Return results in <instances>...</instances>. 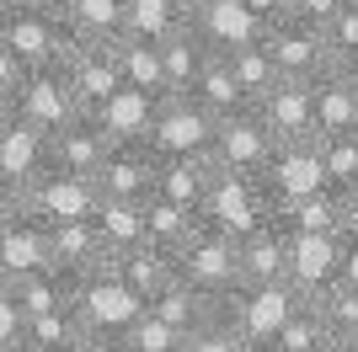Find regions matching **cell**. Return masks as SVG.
Returning a JSON list of instances; mask_svg holds the SVG:
<instances>
[{"mask_svg": "<svg viewBox=\"0 0 358 352\" xmlns=\"http://www.w3.org/2000/svg\"><path fill=\"white\" fill-rule=\"evenodd\" d=\"M299 305H305V293L289 288L284 278H278V283H236L230 293L214 299V315H220V321L257 352V347H268L273 331H278Z\"/></svg>", "mask_w": 358, "mask_h": 352, "instance_id": "1", "label": "cell"}, {"mask_svg": "<svg viewBox=\"0 0 358 352\" xmlns=\"http://www.w3.org/2000/svg\"><path fill=\"white\" fill-rule=\"evenodd\" d=\"M198 219L209 224V230L230 235V240H246V235H257L262 224H273V198L262 192L257 176H236V171H220V166H214L209 192H203V203H198Z\"/></svg>", "mask_w": 358, "mask_h": 352, "instance_id": "2", "label": "cell"}, {"mask_svg": "<svg viewBox=\"0 0 358 352\" xmlns=\"http://www.w3.org/2000/svg\"><path fill=\"white\" fill-rule=\"evenodd\" d=\"M70 309H75V321H80V337H123L134 325V315L145 309V299L113 272V256H107L96 272L75 278Z\"/></svg>", "mask_w": 358, "mask_h": 352, "instance_id": "3", "label": "cell"}, {"mask_svg": "<svg viewBox=\"0 0 358 352\" xmlns=\"http://www.w3.org/2000/svg\"><path fill=\"white\" fill-rule=\"evenodd\" d=\"M171 262H177V278L193 283L198 293H209V299H220V293H230L241 283V256H236V240L220 230H209V224L198 219V230L182 240L177 251H171Z\"/></svg>", "mask_w": 358, "mask_h": 352, "instance_id": "4", "label": "cell"}, {"mask_svg": "<svg viewBox=\"0 0 358 352\" xmlns=\"http://www.w3.org/2000/svg\"><path fill=\"white\" fill-rule=\"evenodd\" d=\"M0 43L22 59V70H32V64H59V59H70L80 38H75V27L64 16L6 6V11H0Z\"/></svg>", "mask_w": 358, "mask_h": 352, "instance_id": "5", "label": "cell"}, {"mask_svg": "<svg viewBox=\"0 0 358 352\" xmlns=\"http://www.w3.org/2000/svg\"><path fill=\"white\" fill-rule=\"evenodd\" d=\"M262 48L278 64V80H315V75H327L337 64L331 48H327V32L315 27V22H305V16H278L262 32Z\"/></svg>", "mask_w": 358, "mask_h": 352, "instance_id": "6", "label": "cell"}, {"mask_svg": "<svg viewBox=\"0 0 358 352\" xmlns=\"http://www.w3.org/2000/svg\"><path fill=\"white\" fill-rule=\"evenodd\" d=\"M11 102H16V117H22V123H32V129H43V133L64 129V123L80 112L64 59L59 64H32V70L22 75V86H16Z\"/></svg>", "mask_w": 358, "mask_h": 352, "instance_id": "7", "label": "cell"}, {"mask_svg": "<svg viewBox=\"0 0 358 352\" xmlns=\"http://www.w3.org/2000/svg\"><path fill=\"white\" fill-rule=\"evenodd\" d=\"M145 145L155 155H209L214 145V117L193 102V96H161L150 112Z\"/></svg>", "mask_w": 358, "mask_h": 352, "instance_id": "8", "label": "cell"}, {"mask_svg": "<svg viewBox=\"0 0 358 352\" xmlns=\"http://www.w3.org/2000/svg\"><path fill=\"white\" fill-rule=\"evenodd\" d=\"M96 203H102V192H96V182L91 176H70V171H38L22 187V208L27 214H38L43 224H64V219H91L96 214Z\"/></svg>", "mask_w": 358, "mask_h": 352, "instance_id": "9", "label": "cell"}, {"mask_svg": "<svg viewBox=\"0 0 358 352\" xmlns=\"http://www.w3.org/2000/svg\"><path fill=\"white\" fill-rule=\"evenodd\" d=\"M273 155V133L262 129V117L252 107H241V112L220 117L214 123V145H209V161L220 171H236V176H262Z\"/></svg>", "mask_w": 358, "mask_h": 352, "instance_id": "10", "label": "cell"}, {"mask_svg": "<svg viewBox=\"0 0 358 352\" xmlns=\"http://www.w3.org/2000/svg\"><path fill=\"white\" fill-rule=\"evenodd\" d=\"M337 256H343V230H331V235H289L284 283L299 288L305 299H321V293L337 283Z\"/></svg>", "mask_w": 358, "mask_h": 352, "instance_id": "11", "label": "cell"}, {"mask_svg": "<svg viewBox=\"0 0 358 352\" xmlns=\"http://www.w3.org/2000/svg\"><path fill=\"white\" fill-rule=\"evenodd\" d=\"M262 192L273 198V208L278 203H294V198H305V192H321L327 182H321V155H315V139H294V145H273L268 166H262Z\"/></svg>", "mask_w": 358, "mask_h": 352, "instance_id": "12", "label": "cell"}, {"mask_svg": "<svg viewBox=\"0 0 358 352\" xmlns=\"http://www.w3.org/2000/svg\"><path fill=\"white\" fill-rule=\"evenodd\" d=\"M187 27L198 32V43L209 48V54H230L241 43H262V32L268 22L246 6V0H209V6H198L187 16Z\"/></svg>", "mask_w": 358, "mask_h": 352, "instance_id": "13", "label": "cell"}, {"mask_svg": "<svg viewBox=\"0 0 358 352\" xmlns=\"http://www.w3.org/2000/svg\"><path fill=\"white\" fill-rule=\"evenodd\" d=\"M262 117V129L273 133V145H294V139H315V107H310V80H278L252 102Z\"/></svg>", "mask_w": 358, "mask_h": 352, "instance_id": "14", "label": "cell"}, {"mask_svg": "<svg viewBox=\"0 0 358 352\" xmlns=\"http://www.w3.org/2000/svg\"><path fill=\"white\" fill-rule=\"evenodd\" d=\"M91 182L102 198H150L155 192V149L145 139H118V145H107Z\"/></svg>", "mask_w": 358, "mask_h": 352, "instance_id": "15", "label": "cell"}, {"mask_svg": "<svg viewBox=\"0 0 358 352\" xmlns=\"http://www.w3.org/2000/svg\"><path fill=\"white\" fill-rule=\"evenodd\" d=\"M54 267V235L38 214H16V219L0 224V283L11 278H27V272H43Z\"/></svg>", "mask_w": 358, "mask_h": 352, "instance_id": "16", "label": "cell"}, {"mask_svg": "<svg viewBox=\"0 0 358 352\" xmlns=\"http://www.w3.org/2000/svg\"><path fill=\"white\" fill-rule=\"evenodd\" d=\"M107 145H113V139L102 133V123L91 112H75L64 129L48 133V166H54V171H70V176H96Z\"/></svg>", "mask_w": 358, "mask_h": 352, "instance_id": "17", "label": "cell"}, {"mask_svg": "<svg viewBox=\"0 0 358 352\" xmlns=\"http://www.w3.org/2000/svg\"><path fill=\"white\" fill-rule=\"evenodd\" d=\"M64 70H70V86H75L80 112H91L102 96H113V91L123 86V75H118V38H113V43H75V54L64 59Z\"/></svg>", "mask_w": 358, "mask_h": 352, "instance_id": "18", "label": "cell"}, {"mask_svg": "<svg viewBox=\"0 0 358 352\" xmlns=\"http://www.w3.org/2000/svg\"><path fill=\"white\" fill-rule=\"evenodd\" d=\"M310 107H315V133H358V80L343 75L337 64L310 80Z\"/></svg>", "mask_w": 358, "mask_h": 352, "instance_id": "19", "label": "cell"}, {"mask_svg": "<svg viewBox=\"0 0 358 352\" xmlns=\"http://www.w3.org/2000/svg\"><path fill=\"white\" fill-rule=\"evenodd\" d=\"M38 171H48V133L11 117L6 129H0V176L16 182V187H27Z\"/></svg>", "mask_w": 358, "mask_h": 352, "instance_id": "20", "label": "cell"}, {"mask_svg": "<svg viewBox=\"0 0 358 352\" xmlns=\"http://www.w3.org/2000/svg\"><path fill=\"white\" fill-rule=\"evenodd\" d=\"M48 235H54V267L70 272V278H86V272H96L107 262V246H102V235H96L91 219L48 224Z\"/></svg>", "mask_w": 358, "mask_h": 352, "instance_id": "21", "label": "cell"}, {"mask_svg": "<svg viewBox=\"0 0 358 352\" xmlns=\"http://www.w3.org/2000/svg\"><path fill=\"white\" fill-rule=\"evenodd\" d=\"M209 176H214L209 155H155V192L171 198V203L198 208L203 192H209Z\"/></svg>", "mask_w": 358, "mask_h": 352, "instance_id": "22", "label": "cell"}, {"mask_svg": "<svg viewBox=\"0 0 358 352\" xmlns=\"http://www.w3.org/2000/svg\"><path fill=\"white\" fill-rule=\"evenodd\" d=\"M150 112H155V96H145V91H134V86H118L113 96H102V102L91 107V117L102 123V133L113 145H118V139H145Z\"/></svg>", "mask_w": 358, "mask_h": 352, "instance_id": "23", "label": "cell"}, {"mask_svg": "<svg viewBox=\"0 0 358 352\" xmlns=\"http://www.w3.org/2000/svg\"><path fill=\"white\" fill-rule=\"evenodd\" d=\"M182 27H187V6L182 0H123V38H139V43L161 48Z\"/></svg>", "mask_w": 358, "mask_h": 352, "instance_id": "24", "label": "cell"}, {"mask_svg": "<svg viewBox=\"0 0 358 352\" xmlns=\"http://www.w3.org/2000/svg\"><path fill=\"white\" fill-rule=\"evenodd\" d=\"M91 224L102 235L107 256H123V251H134L145 240V198H102Z\"/></svg>", "mask_w": 358, "mask_h": 352, "instance_id": "25", "label": "cell"}, {"mask_svg": "<svg viewBox=\"0 0 358 352\" xmlns=\"http://www.w3.org/2000/svg\"><path fill=\"white\" fill-rule=\"evenodd\" d=\"M273 224L284 235H331L343 230V208H337V192L321 187V192H305L294 203H278L273 208Z\"/></svg>", "mask_w": 358, "mask_h": 352, "instance_id": "26", "label": "cell"}, {"mask_svg": "<svg viewBox=\"0 0 358 352\" xmlns=\"http://www.w3.org/2000/svg\"><path fill=\"white\" fill-rule=\"evenodd\" d=\"M145 309H150V315H161L166 325H177L182 337H187L193 325H203V321L214 315V299H209V293H198L193 283L171 278V283H161V288L145 299Z\"/></svg>", "mask_w": 358, "mask_h": 352, "instance_id": "27", "label": "cell"}, {"mask_svg": "<svg viewBox=\"0 0 358 352\" xmlns=\"http://www.w3.org/2000/svg\"><path fill=\"white\" fill-rule=\"evenodd\" d=\"M284 251H289V235L278 230V224H262L257 235L236 240L241 283H278V278H284Z\"/></svg>", "mask_w": 358, "mask_h": 352, "instance_id": "28", "label": "cell"}, {"mask_svg": "<svg viewBox=\"0 0 358 352\" xmlns=\"http://www.w3.org/2000/svg\"><path fill=\"white\" fill-rule=\"evenodd\" d=\"M187 96H193L214 123L246 107V96H241V86H236V75H230V59H224V54H203V70H198V80H193Z\"/></svg>", "mask_w": 358, "mask_h": 352, "instance_id": "29", "label": "cell"}, {"mask_svg": "<svg viewBox=\"0 0 358 352\" xmlns=\"http://www.w3.org/2000/svg\"><path fill=\"white\" fill-rule=\"evenodd\" d=\"M113 272H118L129 288L139 293V299H150V293L161 288V283L177 278V262H171V251L150 246V240H139L134 251H123V256H113Z\"/></svg>", "mask_w": 358, "mask_h": 352, "instance_id": "30", "label": "cell"}, {"mask_svg": "<svg viewBox=\"0 0 358 352\" xmlns=\"http://www.w3.org/2000/svg\"><path fill=\"white\" fill-rule=\"evenodd\" d=\"M193 230H198V208L171 203V198H161V192H150V198H145V240H150V246L177 251Z\"/></svg>", "mask_w": 358, "mask_h": 352, "instance_id": "31", "label": "cell"}, {"mask_svg": "<svg viewBox=\"0 0 358 352\" xmlns=\"http://www.w3.org/2000/svg\"><path fill=\"white\" fill-rule=\"evenodd\" d=\"M11 299L22 305V315H43V309H64L75 293V278L59 272V267H43V272H27V278H11L6 283Z\"/></svg>", "mask_w": 358, "mask_h": 352, "instance_id": "32", "label": "cell"}, {"mask_svg": "<svg viewBox=\"0 0 358 352\" xmlns=\"http://www.w3.org/2000/svg\"><path fill=\"white\" fill-rule=\"evenodd\" d=\"M64 22L80 43H113L123 38V0H64Z\"/></svg>", "mask_w": 358, "mask_h": 352, "instance_id": "33", "label": "cell"}, {"mask_svg": "<svg viewBox=\"0 0 358 352\" xmlns=\"http://www.w3.org/2000/svg\"><path fill=\"white\" fill-rule=\"evenodd\" d=\"M203 54L209 48L198 43L193 27H182L177 38H166L161 43V70H166V96H187L198 80V70H203Z\"/></svg>", "mask_w": 358, "mask_h": 352, "instance_id": "34", "label": "cell"}, {"mask_svg": "<svg viewBox=\"0 0 358 352\" xmlns=\"http://www.w3.org/2000/svg\"><path fill=\"white\" fill-rule=\"evenodd\" d=\"M118 75H123V86L145 91V96H155V102L166 96V70H161V48L155 43L118 38Z\"/></svg>", "mask_w": 358, "mask_h": 352, "instance_id": "35", "label": "cell"}, {"mask_svg": "<svg viewBox=\"0 0 358 352\" xmlns=\"http://www.w3.org/2000/svg\"><path fill=\"white\" fill-rule=\"evenodd\" d=\"M230 75H236V86H241V96H246V107L262 96V91H273L278 86V64H273V54L262 43H241V48H230Z\"/></svg>", "mask_w": 358, "mask_h": 352, "instance_id": "36", "label": "cell"}, {"mask_svg": "<svg viewBox=\"0 0 358 352\" xmlns=\"http://www.w3.org/2000/svg\"><path fill=\"white\" fill-rule=\"evenodd\" d=\"M315 155H321V182L331 192L358 182V133H315Z\"/></svg>", "mask_w": 358, "mask_h": 352, "instance_id": "37", "label": "cell"}, {"mask_svg": "<svg viewBox=\"0 0 358 352\" xmlns=\"http://www.w3.org/2000/svg\"><path fill=\"white\" fill-rule=\"evenodd\" d=\"M64 342H80V321L75 309H43V315H27V331H22V352H48L64 347Z\"/></svg>", "mask_w": 358, "mask_h": 352, "instance_id": "38", "label": "cell"}, {"mask_svg": "<svg viewBox=\"0 0 358 352\" xmlns=\"http://www.w3.org/2000/svg\"><path fill=\"white\" fill-rule=\"evenodd\" d=\"M315 309H321V321H327V331L337 342H358V288H348V283H331L321 299H310Z\"/></svg>", "mask_w": 358, "mask_h": 352, "instance_id": "39", "label": "cell"}, {"mask_svg": "<svg viewBox=\"0 0 358 352\" xmlns=\"http://www.w3.org/2000/svg\"><path fill=\"white\" fill-rule=\"evenodd\" d=\"M321 337H327V321H321V309H315L310 299H305V305H299L294 315H289V321L278 325V331H273V342H268V347H273V352H310Z\"/></svg>", "mask_w": 358, "mask_h": 352, "instance_id": "40", "label": "cell"}, {"mask_svg": "<svg viewBox=\"0 0 358 352\" xmlns=\"http://www.w3.org/2000/svg\"><path fill=\"white\" fill-rule=\"evenodd\" d=\"M123 337L134 342V352H182V331H177V325H166L161 315H150V309H139L134 325H129Z\"/></svg>", "mask_w": 358, "mask_h": 352, "instance_id": "41", "label": "cell"}, {"mask_svg": "<svg viewBox=\"0 0 358 352\" xmlns=\"http://www.w3.org/2000/svg\"><path fill=\"white\" fill-rule=\"evenodd\" d=\"M182 352H252V347H246L220 315H209L203 325H193V331L182 337Z\"/></svg>", "mask_w": 358, "mask_h": 352, "instance_id": "42", "label": "cell"}, {"mask_svg": "<svg viewBox=\"0 0 358 352\" xmlns=\"http://www.w3.org/2000/svg\"><path fill=\"white\" fill-rule=\"evenodd\" d=\"M321 32H327V48H331V59H337V64H343V59H353V54H358V0H348V6L331 16Z\"/></svg>", "mask_w": 358, "mask_h": 352, "instance_id": "43", "label": "cell"}, {"mask_svg": "<svg viewBox=\"0 0 358 352\" xmlns=\"http://www.w3.org/2000/svg\"><path fill=\"white\" fill-rule=\"evenodd\" d=\"M22 331H27V315H22V305L11 299V288L0 283V352L22 347Z\"/></svg>", "mask_w": 358, "mask_h": 352, "instance_id": "44", "label": "cell"}, {"mask_svg": "<svg viewBox=\"0 0 358 352\" xmlns=\"http://www.w3.org/2000/svg\"><path fill=\"white\" fill-rule=\"evenodd\" d=\"M343 6L348 0H289V16H305V22H315V27H327Z\"/></svg>", "mask_w": 358, "mask_h": 352, "instance_id": "45", "label": "cell"}, {"mask_svg": "<svg viewBox=\"0 0 358 352\" xmlns=\"http://www.w3.org/2000/svg\"><path fill=\"white\" fill-rule=\"evenodd\" d=\"M337 283L358 288V230H343V256H337Z\"/></svg>", "mask_w": 358, "mask_h": 352, "instance_id": "46", "label": "cell"}, {"mask_svg": "<svg viewBox=\"0 0 358 352\" xmlns=\"http://www.w3.org/2000/svg\"><path fill=\"white\" fill-rule=\"evenodd\" d=\"M22 75H27V70H22V59H16L11 48H6V43H0V91H6V96H16V86H22Z\"/></svg>", "mask_w": 358, "mask_h": 352, "instance_id": "47", "label": "cell"}, {"mask_svg": "<svg viewBox=\"0 0 358 352\" xmlns=\"http://www.w3.org/2000/svg\"><path fill=\"white\" fill-rule=\"evenodd\" d=\"M16 214H22V187L0 176V224H6V219H16Z\"/></svg>", "mask_w": 358, "mask_h": 352, "instance_id": "48", "label": "cell"}, {"mask_svg": "<svg viewBox=\"0 0 358 352\" xmlns=\"http://www.w3.org/2000/svg\"><path fill=\"white\" fill-rule=\"evenodd\" d=\"M337 208H343V230H358V182L337 192Z\"/></svg>", "mask_w": 358, "mask_h": 352, "instance_id": "49", "label": "cell"}, {"mask_svg": "<svg viewBox=\"0 0 358 352\" xmlns=\"http://www.w3.org/2000/svg\"><path fill=\"white\" fill-rule=\"evenodd\" d=\"M246 6H252V11L262 16L268 27H273V22H278V16H289V0H246Z\"/></svg>", "mask_w": 358, "mask_h": 352, "instance_id": "50", "label": "cell"}, {"mask_svg": "<svg viewBox=\"0 0 358 352\" xmlns=\"http://www.w3.org/2000/svg\"><path fill=\"white\" fill-rule=\"evenodd\" d=\"M86 352H134L129 337H86Z\"/></svg>", "mask_w": 358, "mask_h": 352, "instance_id": "51", "label": "cell"}, {"mask_svg": "<svg viewBox=\"0 0 358 352\" xmlns=\"http://www.w3.org/2000/svg\"><path fill=\"white\" fill-rule=\"evenodd\" d=\"M11 6H22V11H43V16H59L64 0H11Z\"/></svg>", "mask_w": 358, "mask_h": 352, "instance_id": "52", "label": "cell"}, {"mask_svg": "<svg viewBox=\"0 0 358 352\" xmlns=\"http://www.w3.org/2000/svg\"><path fill=\"white\" fill-rule=\"evenodd\" d=\"M310 352H348V342H337V337H331V331H327V337L315 342V347H310Z\"/></svg>", "mask_w": 358, "mask_h": 352, "instance_id": "53", "label": "cell"}, {"mask_svg": "<svg viewBox=\"0 0 358 352\" xmlns=\"http://www.w3.org/2000/svg\"><path fill=\"white\" fill-rule=\"evenodd\" d=\"M11 117H16V102H11V96H6V91H0V129H6Z\"/></svg>", "mask_w": 358, "mask_h": 352, "instance_id": "54", "label": "cell"}, {"mask_svg": "<svg viewBox=\"0 0 358 352\" xmlns=\"http://www.w3.org/2000/svg\"><path fill=\"white\" fill-rule=\"evenodd\" d=\"M48 352H86V337H80V342H64V347H48Z\"/></svg>", "mask_w": 358, "mask_h": 352, "instance_id": "55", "label": "cell"}, {"mask_svg": "<svg viewBox=\"0 0 358 352\" xmlns=\"http://www.w3.org/2000/svg\"><path fill=\"white\" fill-rule=\"evenodd\" d=\"M337 70H343V75H353V80H358V54H353V59H343Z\"/></svg>", "mask_w": 358, "mask_h": 352, "instance_id": "56", "label": "cell"}, {"mask_svg": "<svg viewBox=\"0 0 358 352\" xmlns=\"http://www.w3.org/2000/svg\"><path fill=\"white\" fill-rule=\"evenodd\" d=\"M182 6H187V16H193V11H198V6H209V0H182Z\"/></svg>", "mask_w": 358, "mask_h": 352, "instance_id": "57", "label": "cell"}, {"mask_svg": "<svg viewBox=\"0 0 358 352\" xmlns=\"http://www.w3.org/2000/svg\"><path fill=\"white\" fill-rule=\"evenodd\" d=\"M348 352H358V342H348Z\"/></svg>", "mask_w": 358, "mask_h": 352, "instance_id": "58", "label": "cell"}, {"mask_svg": "<svg viewBox=\"0 0 358 352\" xmlns=\"http://www.w3.org/2000/svg\"><path fill=\"white\" fill-rule=\"evenodd\" d=\"M6 6H11V0H0V11H6Z\"/></svg>", "mask_w": 358, "mask_h": 352, "instance_id": "59", "label": "cell"}, {"mask_svg": "<svg viewBox=\"0 0 358 352\" xmlns=\"http://www.w3.org/2000/svg\"><path fill=\"white\" fill-rule=\"evenodd\" d=\"M257 352H273V347H257Z\"/></svg>", "mask_w": 358, "mask_h": 352, "instance_id": "60", "label": "cell"}, {"mask_svg": "<svg viewBox=\"0 0 358 352\" xmlns=\"http://www.w3.org/2000/svg\"><path fill=\"white\" fill-rule=\"evenodd\" d=\"M11 352H22V347H11Z\"/></svg>", "mask_w": 358, "mask_h": 352, "instance_id": "61", "label": "cell"}]
</instances>
